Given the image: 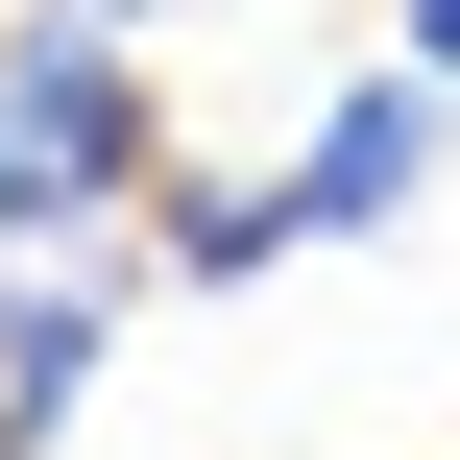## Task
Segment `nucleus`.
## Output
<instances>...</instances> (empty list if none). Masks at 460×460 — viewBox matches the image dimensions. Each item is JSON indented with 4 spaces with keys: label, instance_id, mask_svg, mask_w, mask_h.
Returning a JSON list of instances; mask_svg holds the SVG:
<instances>
[{
    "label": "nucleus",
    "instance_id": "1",
    "mask_svg": "<svg viewBox=\"0 0 460 460\" xmlns=\"http://www.w3.org/2000/svg\"><path fill=\"white\" fill-rule=\"evenodd\" d=\"M146 73H121V24L97 0H49V24H0V243H73L97 194H146Z\"/></svg>",
    "mask_w": 460,
    "mask_h": 460
},
{
    "label": "nucleus",
    "instance_id": "2",
    "mask_svg": "<svg viewBox=\"0 0 460 460\" xmlns=\"http://www.w3.org/2000/svg\"><path fill=\"white\" fill-rule=\"evenodd\" d=\"M437 146H460V73H340L315 146H291V218H315V243H388V218L437 194Z\"/></svg>",
    "mask_w": 460,
    "mask_h": 460
},
{
    "label": "nucleus",
    "instance_id": "3",
    "mask_svg": "<svg viewBox=\"0 0 460 460\" xmlns=\"http://www.w3.org/2000/svg\"><path fill=\"white\" fill-rule=\"evenodd\" d=\"M97 340H121V267H49V243H0V460H49V437H73Z\"/></svg>",
    "mask_w": 460,
    "mask_h": 460
},
{
    "label": "nucleus",
    "instance_id": "4",
    "mask_svg": "<svg viewBox=\"0 0 460 460\" xmlns=\"http://www.w3.org/2000/svg\"><path fill=\"white\" fill-rule=\"evenodd\" d=\"M388 24H412V73H460V0H388Z\"/></svg>",
    "mask_w": 460,
    "mask_h": 460
},
{
    "label": "nucleus",
    "instance_id": "5",
    "mask_svg": "<svg viewBox=\"0 0 460 460\" xmlns=\"http://www.w3.org/2000/svg\"><path fill=\"white\" fill-rule=\"evenodd\" d=\"M97 24H170V0H97Z\"/></svg>",
    "mask_w": 460,
    "mask_h": 460
}]
</instances>
